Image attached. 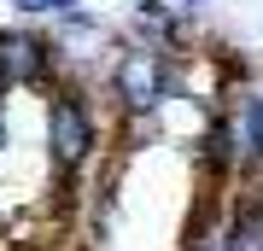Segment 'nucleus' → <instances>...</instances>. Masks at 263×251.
<instances>
[{"instance_id": "f257e3e1", "label": "nucleus", "mask_w": 263, "mask_h": 251, "mask_svg": "<svg viewBox=\"0 0 263 251\" xmlns=\"http://www.w3.org/2000/svg\"><path fill=\"white\" fill-rule=\"evenodd\" d=\"M111 93L123 100L129 117H152L164 100H181L176 53H164V47H129L123 59H111Z\"/></svg>"}, {"instance_id": "f03ea898", "label": "nucleus", "mask_w": 263, "mask_h": 251, "mask_svg": "<svg viewBox=\"0 0 263 251\" xmlns=\"http://www.w3.org/2000/svg\"><path fill=\"white\" fill-rule=\"evenodd\" d=\"M47 146H53V164L65 176H76L100 152V123H94V111H88V100L76 88H53V100H47Z\"/></svg>"}, {"instance_id": "7ed1b4c3", "label": "nucleus", "mask_w": 263, "mask_h": 251, "mask_svg": "<svg viewBox=\"0 0 263 251\" xmlns=\"http://www.w3.org/2000/svg\"><path fill=\"white\" fill-rule=\"evenodd\" d=\"M53 70H59L53 41H41L35 29H0V93L41 88V82H53Z\"/></svg>"}, {"instance_id": "20e7f679", "label": "nucleus", "mask_w": 263, "mask_h": 251, "mask_svg": "<svg viewBox=\"0 0 263 251\" xmlns=\"http://www.w3.org/2000/svg\"><path fill=\"white\" fill-rule=\"evenodd\" d=\"M199 164H205V176H211V181H234L240 169H246V146H240V129H234L228 117H211L205 140H199Z\"/></svg>"}, {"instance_id": "39448f33", "label": "nucleus", "mask_w": 263, "mask_h": 251, "mask_svg": "<svg viewBox=\"0 0 263 251\" xmlns=\"http://www.w3.org/2000/svg\"><path fill=\"white\" fill-rule=\"evenodd\" d=\"M240 146H246V164H263V93L240 100Z\"/></svg>"}, {"instance_id": "423d86ee", "label": "nucleus", "mask_w": 263, "mask_h": 251, "mask_svg": "<svg viewBox=\"0 0 263 251\" xmlns=\"http://www.w3.org/2000/svg\"><path fill=\"white\" fill-rule=\"evenodd\" d=\"M222 251H263V216H228Z\"/></svg>"}, {"instance_id": "0eeeda50", "label": "nucleus", "mask_w": 263, "mask_h": 251, "mask_svg": "<svg viewBox=\"0 0 263 251\" xmlns=\"http://www.w3.org/2000/svg\"><path fill=\"white\" fill-rule=\"evenodd\" d=\"M18 12H65V18H76L82 12V0H12Z\"/></svg>"}, {"instance_id": "6e6552de", "label": "nucleus", "mask_w": 263, "mask_h": 251, "mask_svg": "<svg viewBox=\"0 0 263 251\" xmlns=\"http://www.w3.org/2000/svg\"><path fill=\"white\" fill-rule=\"evenodd\" d=\"M6 146H12V123H6V105H0V158H6Z\"/></svg>"}]
</instances>
